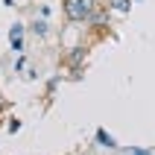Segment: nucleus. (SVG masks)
Instances as JSON below:
<instances>
[{
    "label": "nucleus",
    "instance_id": "nucleus-7",
    "mask_svg": "<svg viewBox=\"0 0 155 155\" xmlns=\"http://www.w3.org/2000/svg\"><path fill=\"white\" fill-rule=\"evenodd\" d=\"M9 41H12V50H15V53L24 50V38H9Z\"/></svg>",
    "mask_w": 155,
    "mask_h": 155
},
{
    "label": "nucleus",
    "instance_id": "nucleus-3",
    "mask_svg": "<svg viewBox=\"0 0 155 155\" xmlns=\"http://www.w3.org/2000/svg\"><path fill=\"white\" fill-rule=\"evenodd\" d=\"M105 6H108V12H120V15H129L132 0H108Z\"/></svg>",
    "mask_w": 155,
    "mask_h": 155
},
{
    "label": "nucleus",
    "instance_id": "nucleus-6",
    "mask_svg": "<svg viewBox=\"0 0 155 155\" xmlns=\"http://www.w3.org/2000/svg\"><path fill=\"white\" fill-rule=\"evenodd\" d=\"M9 38H24V24H12V29H9Z\"/></svg>",
    "mask_w": 155,
    "mask_h": 155
},
{
    "label": "nucleus",
    "instance_id": "nucleus-4",
    "mask_svg": "<svg viewBox=\"0 0 155 155\" xmlns=\"http://www.w3.org/2000/svg\"><path fill=\"white\" fill-rule=\"evenodd\" d=\"M97 140H100V147H105V149H117V140H114L105 129H97Z\"/></svg>",
    "mask_w": 155,
    "mask_h": 155
},
{
    "label": "nucleus",
    "instance_id": "nucleus-1",
    "mask_svg": "<svg viewBox=\"0 0 155 155\" xmlns=\"http://www.w3.org/2000/svg\"><path fill=\"white\" fill-rule=\"evenodd\" d=\"M100 6L97 0H64L61 9H64V18L70 24H88V18L94 15V9Z\"/></svg>",
    "mask_w": 155,
    "mask_h": 155
},
{
    "label": "nucleus",
    "instance_id": "nucleus-5",
    "mask_svg": "<svg viewBox=\"0 0 155 155\" xmlns=\"http://www.w3.org/2000/svg\"><path fill=\"white\" fill-rule=\"evenodd\" d=\"M29 29H32L38 38H44V35H47V21H41V18H38V21H32V26H29Z\"/></svg>",
    "mask_w": 155,
    "mask_h": 155
},
{
    "label": "nucleus",
    "instance_id": "nucleus-2",
    "mask_svg": "<svg viewBox=\"0 0 155 155\" xmlns=\"http://www.w3.org/2000/svg\"><path fill=\"white\" fill-rule=\"evenodd\" d=\"M88 59V47H70V53H64V64H68L70 70H82V64H85Z\"/></svg>",
    "mask_w": 155,
    "mask_h": 155
},
{
    "label": "nucleus",
    "instance_id": "nucleus-8",
    "mask_svg": "<svg viewBox=\"0 0 155 155\" xmlns=\"http://www.w3.org/2000/svg\"><path fill=\"white\" fill-rule=\"evenodd\" d=\"M129 155H152V149H129Z\"/></svg>",
    "mask_w": 155,
    "mask_h": 155
}]
</instances>
